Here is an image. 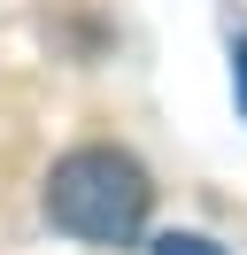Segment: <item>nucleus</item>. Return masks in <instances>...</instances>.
Returning <instances> with one entry per match:
<instances>
[{"label": "nucleus", "instance_id": "f257e3e1", "mask_svg": "<svg viewBox=\"0 0 247 255\" xmlns=\"http://www.w3.org/2000/svg\"><path fill=\"white\" fill-rule=\"evenodd\" d=\"M154 186L124 147H70L46 170V224L85 248H131L147 232Z\"/></svg>", "mask_w": 247, "mask_h": 255}, {"label": "nucleus", "instance_id": "f03ea898", "mask_svg": "<svg viewBox=\"0 0 247 255\" xmlns=\"http://www.w3.org/2000/svg\"><path fill=\"white\" fill-rule=\"evenodd\" d=\"M147 255H224V248H216V240H201V232H162Z\"/></svg>", "mask_w": 247, "mask_h": 255}, {"label": "nucleus", "instance_id": "7ed1b4c3", "mask_svg": "<svg viewBox=\"0 0 247 255\" xmlns=\"http://www.w3.org/2000/svg\"><path fill=\"white\" fill-rule=\"evenodd\" d=\"M232 85H240V116H247V39L232 47Z\"/></svg>", "mask_w": 247, "mask_h": 255}]
</instances>
